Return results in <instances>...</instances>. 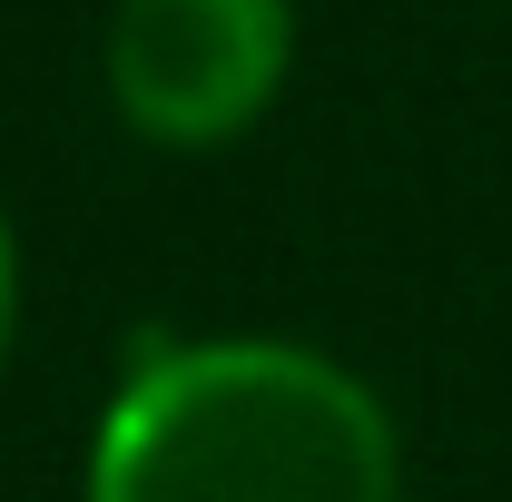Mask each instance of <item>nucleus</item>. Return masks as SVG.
<instances>
[{
  "instance_id": "nucleus-3",
  "label": "nucleus",
  "mask_w": 512,
  "mask_h": 502,
  "mask_svg": "<svg viewBox=\"0 0 512 502\" xmlns=\"http://www.w3.org/2000/svg\"><path fill=\"white\" fill-rule=\"evenodd\" d=\"M20 325H30V237H20V217L0 197V384L20 365Z\"/></svg>"
},
{
  "instance_id": "nucleus-1",
  "label": "nucleus",
  "mask_w": 512,
  "mask_h": 502,
  "mask_svg": "<svg viewBox=\"0 0 512 502\" xmlns=\"http://www.w3.org/2000/svg\"><path fill=\"white\" fill-rule=\"evenodd\" d=\"M79 502H414V453L384 384L316 335H148L89 414Z\"/></svg>"
},
{
  "instance_id": "nucleus-2",
  "label": "nucleus",
  "mask_w": 512,
  "mask_h": 502,
  "mask_svg": "<svg viewBox=\"0 0 512 502\" xmlns=\"http://www.w3.org/2000/svg\"><path fill=\"white\" fill-rule=\"evenodd\" d=\"M306 60V0H109L99 99L158 158H217L286 109Z\"/></svg>"
}]
</instances>
